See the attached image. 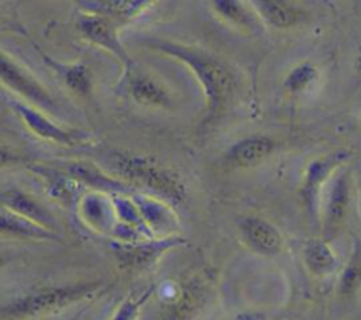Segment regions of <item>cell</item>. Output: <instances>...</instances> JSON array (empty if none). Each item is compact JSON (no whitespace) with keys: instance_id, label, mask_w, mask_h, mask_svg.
<instances>
[{"instance_id":"11","label":"cell","mask_w":361,"mask_h":320,"mask_svg":"<svg viewBox=\"0 0 361 320\" xmlns=\"http://www.w3.org/2000/svg\"><path fill=\"white\" fill-rule=\"evenodd\" d=\"M350 200L348 173L340 172L331 182L323 211V238L333 240L340 230Z\"/></svg>"},{"instance_id":"20","label":"cell","mask_w":361,"mask_h":320,"mask_svg":"<svg viewBox=\"0 0 361 320\" xmlns=\"http://www.w3.org/2000/svg\"><path fill=\"white\" fill-rule=\"evenodd\" d=\"M66 173H69L72 178L79 180L85 186L109 195L127 193L131 189V186L128 183H124V180H118L106 175L99 166L90 162H71L66 165Z\"/></svg>"},{"instance_id":"23","label":"cell","mask_w":361,"mask_h":320,"mask_svg":"<svg viewBox=\"0 0 361 320\" xmlns=\"http://www.w3.org/2000/svg\"><path fill=\"white\" fill-rule=\"evenodd\" d=\"M319 79V69L310 61H303L295 65L283 79V89L292 94H300L314 85Z\"/></svg>"},{"instance_id":"5","label":"cell","mask_w":361,"mask_h":320,"mask_svg":"<svg viewBox=\"0 0 361 320\" xmlns=\"http://www.w3.org/2000/svg\"><path fill=\"white\" fill-rule=\"evenodd\" d=\"M10 109L21 118L24 125L37 137L47 140L54 144L66 145V147H76L85 145L92 141V134L82 130L75 128H65L55 121H52L45 113L28 104L25 101L11 99L8 100Z\"/></svg>"},{"instance_id":"25","label":"cell","mask_w":361,"mask_h":320,"mask_svg":"<svg viewBox=\"0 0 361 320\" xmlns=\"http://www.w3.org/2000/svg\"><path fill=\"white\" fill-rule=\"evenodd\" d=\"M152 290H154V288H148L147 292H144L140 297H137V299H127L126 302H123V304L120 306V309L114 314V319H118V320L133 319L138 313L140 307L149 299Z\"/></svg>"},{"instance_id":"27","label":"cell","mask_w":361,"mask_h":320,"mask_svg":"<svg viewBox=\"0 0 361 320\" xmlns=\"http://www.w3.org/2000/svg\"><path fill=\"white\" fill-rule=\"evenodd\" d=\"M360 127H361V118H360Z\"/></svg>"},{"instance_id":"12","label":"cell","mask_w":361,"mask_h":320,"mask_svg":"<svg viewBox=\"0 0 361 320\" xmlns=\"http://www.w3.org/2000/svg\"><path fill=\"white\" fill-rule=\"evenodd\" d=\"M214 14L226 24L245 34H259L264 21L245 0H210Z\"/></svg>"},{"instance_id":"4","label":"cell","mask_w":361,"mask_h":320,"mask_svg":"<svg viewBox=\"0 0 361 320\" xmlns=\"http://www.w3.org/2000/svg\"><path fill=\"white\" fill-rule=\"evenodd\" d=\"M186 241L178 234L164 237H148L134 241L114 240L110 242V250L116 257L121 269L145 271L155 265L158 259L168 251L183 245Z\"/></svg>"},{"instance_id":"22","label":"cell","mask_w":361,"mask_h":320,"mask_svg":"<svg viewBox=\"0 0 361 320\" xmlns=\"http://www.w3.org/2000/svg\"><path fill=\"white\" fill-rule=\"evenodd\" d=\"M303 262L307 271L316 276H326L336 271L337 258L326 238H312L303 245Z\"/></svg>"},{"instance_id":"19","label":"cell","mask_w":361,"mask_h":320,"mask_svg":"<svg viewBox=\"0 0 361 320\" xmlns=\"http://www.w3.org/2000/svg\"><path fill=\"white\" fill-rule=\"evenodd\" d=\"M1 206L52 230L58 228V220L55 219V216L38 200H35L32 196L23 190H18L16 187L4 189L1 192Z\"/></svg>"},{"instance_id":"1","label":"cell","mask_w":361,"mask_h":320,"mask_svg":"<svg viewBox=\"0 0 361 320\" xmlns=\"http://www.w3.org/2000/svg\"><path fill=\"white\" fill-rule=\"evenodd\" d=\"M142 42L179 62L196 78L206 97V120H214L230 104L235 92V78L228 65L212 52L166 38L148 37Z\"/></svg>"},{"instance_id":"10","label":"cell","mask_w":361,"mask_h":320,"mask_svg":"<svg viewBox=\"0 0 361 320\" xmlns=\"http://www.w3.org/2000/svg\"><path fill=\"white\" fill-rule=\"evenodd\" d=\"M238 230L245 244L257 254L274 257L282 251V235L268 220L257 216H244L238 219Z\"/></svg>"},{"instance_id":"21","label":"cell","mask_w":361,"mask_h":320,"mask_svg":"<svg viewBox=\"0 0 361 320\" xmlns=\"http://www.w3.org/2000/svg\"><path fill=\"white\" fill-rule=\"evenodd\" d=\"M38 52L42 58V61L59 76V79L63 82V85L76 96L80 97H89L92 93L93 82H92V73L89 68L82 62L75 63H62L59 61H55L45 52H42L38 48Z\"/></svg>"},{"instance_id":"26","label":"cell","mask_w":361,"mask_h":320,"mask_svg":"<svg viewBox=\"0 0 361 320\" xmlns=\"http://www.w3.org/2000/svg\"><path fill=\"white\" fill-rule=\"evenodd\" d=\"M355 68H357L358 73H361V51H360V54H358V56L355 59Z\"/></svg>"},{"instance_id":"13","label":"cell","mask_w":361,"mask_h":320,"mask_svg":"<svg viewBox=\"0 0 361 320\" xmlns=\"http://www.w3.org/2000/svg\"><path fill=\"white\" fill-rule=\"evenodd\" d=\"M131 197L137 203L148 228L155 237H158V234L161 237L175 234L179 226L178 217L166 202L142 193H134Z\"/></svg>"},{"instance_id":"9","label":"cell","mask_w":361,"mask_h":320,"mask_svg":"<svg viewBox=\"0 0 361 320\" xmlns=\"http://www.w3.org/2000/svg\"><path fill=\"white\" fill-rule=\"evenodd\" d=\"M350 156V154L344 149L334 151L324 156L313 159L303 176V183L300 187V196L306 206V210L312 217L317 216V206L320 197V189L333 175V172Z\"/></svg>"},{"instance_id":"15","label":"cell","mask_w":361,"mask_h":320,"mask_svg":"<svg viewBox=\"0 0 361 320\" xmlns=\"http://www.w3.org/2000/svg\"><path fill=\"white\" fill-rule=\"evenodd\" d=\"M78 209L83 221L99 231H111L117 221L111 195L107 196L104 192L93 190L85 193L78 202Z\"/></svg>"},{"instance_id":"24","label":"cell","mask_w":361,"mask_h":320,"mask_svg":"<svg viewBox=\"0 0 361 320\" xmlns=\"http://www.w3.org/2000/svg\"><path fill=\"white\" fill-rule=\"evenodd\" d=\"M361 286V245L354 250L348 264L343 269L338 283L337 293L341 299L353 297Z\"/></svg>"},{"instance_id":"14","label":"cell","mask_w":361,"mask_h":320,"mask_svg":"<svg viewBox=\"0 0 361 320\" xmlns=\"http://www.w3.org/2000/svg\"><path fill=\"white\" fill-rule=\"evenodd\" d=\"M275 149V142L265 135H250L233 144L226 159L234 168H252L264 162Z\"/></svg>"},{"instance_id":"2","label":"cell","mask_w":361,"mask_h":320,"mask_svg":"<svg viewBox=\"0 0 361 320\" xmlns=\"http://www.w3.org/2000/svg\"><path fill=\"white\" fill-rule=\"evenodd\" d=\"M106 162L117 176L148 187L171 203L179 204L186 197V186L179 173L154 156L114 149L107 154Z\"/></svg>"},{"instance_id":"16","label":"cell","mask_w":361,"mask_h":320,"mask_svg":"<svg viewBox=\"0 0 361 320\" xmlns=\"http://www.w3.org/2000/svg\"><path fill=\"white\" fill-rule=\"evenodd\" d=\"M0 231L3 235L14 238H27L38 241H59L56 230L42 226L23 214H18L4 206H1Z\"/></svg>"},{"instance_id":"17","label":"cell","mask_w":361,"mask_h":320,"mask_svg":"<svg viewBox=\"0 0 361 320\" xmlns=\"http://www.w3.org/2000/svg\"><path fill=\"white\" fill-rule=\"evenodd\" d=\"M85 11L97 13L116 21L126 24L137 18L158 0H75Z\"/></svg>"},{"instance_id":"18","label":"cell","mask_w":361,"mask_h":320,"mask_svg":"<svg viewBox=\"0 0 361 320\" xmlns=\"http://www.w3.org/2000/svg\"><path fill=\"white\" fill-rule=\"evenodd\" d=\"M252 6L264 24L276 30L296 27L305 18L303 10L293 0H252Z\"/></svg>"},{"instance_id":"6","label":"cell","mask_w":361,"mask_h":320,"mask_svg":"<svg viewBox=\"0 0 361 320\" xmlns=\"http://www.w3.org/2000/svg\"><path fill=\"white\" fill-rule=\"evenodd\" d=\"M117 25L111 18L90 11L79 13L76 18V27L82 37L114 55L126 68L133 65L134 59L117 35Z\"/></svg>"},{"instance_id":"7","label":"cell","mask_w":361,"mask_h":320,"mask_svg":"<svg viewBox=\"0 0 361 320\" xmlns=\"http://www.w3.org/2000/svg\"><path fill=\"white\" fill-rule=\"evenodd\" d=\"M0 68L1 82L10 90L44 110H54L56 107L52 96L41 82L6 52H1Z\"/></svg>"},{"instance_id":"3","label":"cell","mask_w":361,"mask_h":320,"mask_svg":"<svg viewBox=\"0 0 361 320\" xmlns=\"http://www.w3.org/2000/svg\"><path fill=\"white\" fill-rule=\"evenodd\" d=\"M100 286V282H85L38 289L14 300H10L1 307V316L37 317L54 313L61 310L62 307H66L87 297L92 293H96Z\"/></svg>"},{"instance_id":"8","label":"cell","mask_w":361,"mask_h":320,"mask_svg":"<svg viewBox=\"0 0 361 320\" xmlns=\"http://www.w3.org/2000/svg\"><path fill=\"white\" fill-rule=\"evenodd\" d=\"M121 86L126 93L138 104L148 107L169 109L173 104L168 89L152 75L140 68L135 62L126 66L121 78Z\"/></svg>"}]
</instances>
